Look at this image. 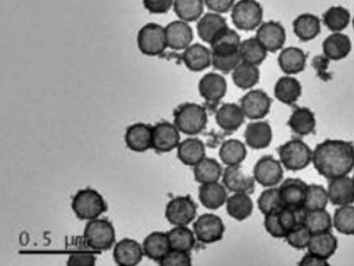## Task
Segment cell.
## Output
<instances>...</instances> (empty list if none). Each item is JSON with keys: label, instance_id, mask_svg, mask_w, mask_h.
I'll use <instances>...</instances> for the list:
<instances>
[{"label": "cell", "instance_id": "22", "mask_svg": "<svg viewBox=\"0 0 354 266\" xmlns=\"http://www.w3.org/2000/svg\"><path fill=\"white\" fill-rule=\"evenodd\" d=\"M196 28L200 38L210 44L228 26L223 17L212 12L205 14L198 19Z\"/></svg>", "mask_w": 354, "mask_h": 266}, {"label": "cell", "instance_id": "28", "mask_svg": "<svg viewBox=\"0 0 354 266\" xmlns=\"http://www.w3.org/2000/svg\"><path fill=\"white\" fill-rule=\"evenodd\" d=\"M142 249L149 258L159 261L171 249L167 233L151 232L143 240Z\"/></svg>", "mask_w": 354, "mask_h": 266}, {"label": "cell", "instance_id": "16", "mask_svg": "<svg viewBox=\"0 0 354 266\" xmlns=\"http://www.w3.org/2000/svg\"><path fill=\"white\" fill-rule=\"evenodd\" d=\"M144 255L142 246L136 240L124 238L114 246L113 257L116 264L121 266L138 265Z\"/></svg>", "mask_w": 354, "mask_h": 266}, {"label": "cell", "instance_id": "45", "mask_svg": "<svg viewBox=\"0 0 354 266\" xmlns=\"http://www.w3.org/2000/svg\"><path fill=\"white\" fill-rule=\"evenodd\" d=\"M333 224L336 230L345 235H354V206H341L335 211Z\"/></svg>", "mask_w": 354, "mask_h": 266}, {"label": "cell", "instance_id": "20", "mask_svg": "<svg viewBox=\"0 0 354 266\" xmlns=\"http://www.w3.org/2000/svg\"><path fill=\"white\" fill-rule=\"evenodd\" d=\"M167 47L174 50H185L191 45L193 31L187 22L183 20L171 21L165 27Z\"/></svg>", "mask_w": 354, "mask_h": 266}, {"label": "cell", "instance_id": "47", "mask_svg": "<svg viewBox=\"0 0 354 266\" xmlns=\"http://www.w3.org/2000/svg\"><path fill=\"white\" fill-rule=\"evenodd\" d=\"M257 204L264 215L280 209L283 205L279 188L269 187L264 190L259 195Z\"/></svg>", "mask_w": 354, "mask_h": 266}, {"label": "cell", "instance_id": "32", "mask_svg": "<svg viewBox=\"0 0 354 266\" xmlns=\"http://www.w3.org/2000/svg\"><path fill=\"white\" fill-rule=\"evenodd\" d=\"M337 247V240L329 231L312 234L307 247L308 252L326 260L334 254Z\"/></svg>", "mask_w": 354, "mask_h": 266}, {"label": "cell", "instance_id": "36", "mask_svg": "<svg viewBox=\"0 0 354 266\" xmlns=\"http://www.w3.org/2000/svg\"><path fill=\"white\" fill-rule=\"evenodd\" d=\"M288 124L296 134L305 136L312 133L316 125L314 114L307 107H298L290 115Z\"/></svg>", "mask_w": 354, "mask_h": 266}, {"label": "cell", "instance_id": "31", "mask_svg": "<svg viewBox=\"0 0 354 266\" xmlns=\"http://www.w3.org/2000/svg\"><path fill=\"white\" fill-rule=\"evenodd\" d=\"M241 42L238 33L227 28L211 42L212 54L216 55L236 54L239 53Z\"/></svg>", "mask_w": 354, "mask_h": 266}, {"label": "cell", "instance_id": "9", "mask_svg": "<svg viewBox=\"0 0 354 266\" xmlns=\"http://www.w3.org/2000/svg\"><path fill=\"white\" fill-rule=\"evenodd\" d=\"M194 233L196 239L206 244L220 240L224 234L225 225L218 215L205 213L200 215L193 224Z\"/></svg>", "mask_w": 354, "mask_h": 266}, {"label": "cell", "instance_id": "43", "mask_svg": "<svg viewBox=\"0 0 354 266\" xmlns=\"http://www.w3.org/2000/svg\"><path fill=\"white\" fill-rule=\"evenodd\" d=\"M303 222L312 234L330 231L332 219L326 209L305 211Z\"/></svg>", "mask_w": 354, "mask_h": 266}, {"label": "cell", "instance_id": "27", "mask_svg": "<svg viewBox=\"0 0 354 266\" xmlns=\"http://www.w3.org/2000/svg\"><path fill=\"white\" fill-rule=\"evenodd\" d=\"M245 117L241 106L235 103H225L216 113L218 125L225 131L237 130L243 124Z\"/></svg>", "mask_w": 354, "mask_h": 266}, {"label": "cell", "instance_id": "15", "mask_svg": "<svg viewBox=\"0 0 354 266\" xmlns=\"http://www.w3.org/2000/svg\"><path fill=\"white\" fill-rule=\"evenodd\" d=\"M268 52H275L281 49L286 42V31L283 26L274 21L261 24L256 37Z\"/></svg>", "mask_w": 354, "mask_h": 266}, {"label": "cell", "instance_id": "25", "mask_svg": "<svg viewBox=\"0 0 354 266\" xmlns=\"http://www.w3.org/2000/svg\"><path fill=\"white\" fill-rule=\"evenodd\" d=\"M224 185L218 181L203 184L199 188L198 198L203 206L217 209L226 203L227 194Z\"/></svg>", "mask_w": 354, "mask_h": 266}, {"label": "cell", "instance_id": "49", "mask_svg": "<svg viewBox=\"0 0 354 266\" xmlns=\"http://www.w3.org/2000/svg\"><path fill=\"white\" fill-rule=\"evenodd\" d=\"M160 265H190L192 258L188 251L171 249L159 261Z\"/></svg>", "mask_w": 354, "mask_h": 266}, {"label": "cell", "instance_id": "54", "mask_svg": "<svg viewBox=\"0 0 354 266\" xmlns=\"http://www.w3.org/2000/svg\"><path fill=\"white\" fill-rule=\"evenodd\" d=\"M299 265L302 266H326L329 264L326 259L308 252L302 257Z\"/></svg>", "mask_w": 354, "mask_h": 266}, {"label": "cell", "instance_id": "52", "mask_svg": "<svg viewBox=\"0 0 354 266\" xmlns=\"http://www.w3.org/2000/svg\"><path fill=\"white\" fill-rule=\"evenodd\" d=\"M174 0H142L145 8L153 14H163L173 6Z\"/></svg>", "mask_w": 354, "mask_h": 266}, {"label": "cell", "instance_id": "44", "mask_svg": "<svg viewBox=\"0 0 354 266\" xmlns=\"http://www.w3.org/2000/svg\"><path fill=\"white\" fill-rule=\"evenodd\" d=\"M350 19L349 11L340 6L329 8L323 15L324 24L333 33L341 32L346 28Z\"/></svg>", "mask_w": 354, "mask_h": 266}, {"label": "cell", "instance_id": "55", "mask_svg": "<svg viewBox=\"0 0 354 266\" xmlns=\"http://www.w3.org/2000/svg\"><path fill=\"white\" fill-rule=\"evenodd\" d=\"M353 29H354V18L353 19Z\"/></svg>", "mask_w": 354, "mask_h": 266}, {"label": "cell", "instance_id": "13", "mask_svg": "<svg viewBox=\"0 0 354 266\" xmlns=\"http://www.w3.org/2000/svg\"><path fill=\"white\" fill-rule=\"evenodd\" d=\"M180 131L176 126L167 121L152 127V148L159 152H167L180 143Z\"/></svg>", "mask_w": 354, "mask_h": 266}, {"label": "cell", "instance_id": "33", "mask_svg": "<svg viewBox=\"0 0 354 266\" xmlns=\"http://www.w3.org/2000/svg\"><path fill=\"white\" fill-rule=\"evenodd\" d=\"M293 30L300 40L304 42L311 40L320 33V20L313 14L303 13L294 20Z\"/></svg>", "mask_w": 354, "mask_h": 266}, {"label": "cell", "instance_id": "48", "mask_svg": "<svg viewBox=\"0 0 354 266\" xmlns=\"http://www.w3.org/2000/svg\"><path fill=\"white\" fill-rule=\"evenodd\" d=\"M311 236L312 233L303 222L288 232L285 238L291 247L302 249L308 247Z\"/></svg>", "mask_w": 354, "mask_h": 266}, {"label": "cell", "instance_id": "37", "mask_svg": "<svg viewBox=\"0 0 354 266\" xmlns=\"http://www.w3.org/2000/svg\"><path fill=\"white\" fill-rule=\"evenodd\" d=\"M268 51L256 37H251L241 42L239 55L241 61L258 66L266 59Z\"/></svg>", "mask_w": 354, "mask_h": 266}, {"label": "cell", "instance_id": "34", "mask_svg": "<svg viewBox=\"0 0 354 266\" xmlns=\"http://www.w3.org/2000/svg\"><path fill=\"white\" fill-rule=\"evenodd\" d=\"M275 97L280 102L292 105L300 97L301 86L298 80L292 76H283L276 82L274 88Z\"/></svg>", "mask_w": 354, "mask_h": 266}, {"label": "cell", "instance_id": "2", "mask_svg": "<svg viewBox=\"0 0 354 266\" xmlns=\"http://www.w3.org/2000/svg\"><path fill=\"white\" fill-rule=\"evenodd\" d=\"M71 208L76 216L84 220L97 218L106 211V203L102 195L95 189L79 190L73 196Z\"/></svg>", "mask_w": 354, "mask_h": 266}, {"label": "cell", "instance_id": "7", "mask_svg": "<svg viewBox=\"0 0 354 266\" xmlns=\"http://www.w3.org/2000/svg\"><path fill=\"white\" fill-rule=\"evenodd\" d=\"M137 44L144 55H160L167 48L165 28L153 22L146 24L138 33Z\"/></svg>", "mask_w": 354, "mask_h": 266}, {"label": "cell", "instance_id": "18", "mask_svg": "<svg viewBox=\"0 0 354 266\" xmlns=\"http://www.w3.org/2000/svg\"><path fill=\"white\" fill-rule=\"evenodd\" d=\"M330 202L339 206L354 202V181L347 175L330 179L328 186Z\"/></svg>", "mask_w": 354, "mask_h": 266}, {"label": "cell", "instance_id": "39", "mask_svg": "<svg viewBox=\"0 0 354 266\" xmlns=\"http://www.w3.org/2000/svg\"><path fill=\"white\" fill-rule=\"evenodd\" d=\"M222 175L220 163L212 158H203L194 166V175L201 184L218 181Z\"/></svg>", "mask_w": 354, "mask_h": 266}, {"label": "cell", "instance_id": "6", "mask_svg": "<svg viewBox=\"0 0 354 266\" xmlns=\"http://www.w3.org/2000/svg\"><path fill=\"white\" fill-rule=\"evenodd\" d=\"M281 164L288 170L297 171L305 168L312 161L313 152L303 141L291 139L279 148Z\"/></svg>", "mask_w": 354, "mask_h": 266}, {"label": "cell", "instance_id": "8", "mask_svg": "<svg viewBox=\"0 0 354 266\" xmlns=\"http://www.w3.org/2000/svg\"><path fill=\"white\" fill-rule=\"evenodd\" d=\"M263 8L256 0H239L232 8L231 18L234 25L243 30L258 28L263 19Z\"/></svg>", "mask_w": 354, "mask_h": 266}, {"label": "cell", "instance_id": "14", "mask_svg": "<svg viewBox=\"0 0 354 266\" xmlns=\"http://www.w3.org/2000/svg\"><path fill=\"white\" fill-rule=\"evenodd\" d=\"M240 106L246 118L258 120L268 114L271 99L262 90H251L241 98Z\"/></svg>", "mask_w": 354, "mask_h": 266}, {"label": "cell", "instance_id": "51", "mask_svg": "<svg viewBox=\"0 0 354 266\" xmlns=\"http://www.w3.org/2000/svg\"><path fill=\"white\" fill-rule=\"evenodd\" d=\"M96 257L89 251H75L68 258V265L92 266L95 264Z\"/></svg>", "mask_w": 354, "mask_h": 266}, {"label": "cell", "instance_id": "42", "mask_svg": "<svg viewBox=\"0 0 354 266\" xmlns=\"http://www.w3.org/2000/svg\"><path fill=\"white\" fill-rule=\"evenodd\" d=\"M167 235L171 249L189 252L195 245L194 233L186 226H175Z\"/></svg>", "mask_w": 354, "mask_h": 266}, {"label": "cell", "instance_id": "56", "mask_svg": "<svg viewBox=\"0 0 354 266\" xmlns=\"http://www.w3.org/2000/svg\"><path fill=\"white\" fill-rule=\"evenodd\" d=\"M353 181H354V174H353Z\"/></svg>", "mask_w": 354, "mask_h": 266}, {"label": "cell", "instance_id": "50", "mask_svg": "<svg viewBox=\"0 0 354 266\" xmlns=\"http://www.w3.org/2000/svg\"><path fill=\"white\" fill-rule=\"evenodd\" d=\"M241 62L239 53L230 55L212 54V64L216 69L223 73L232 72Z\"/></svg>", "mask_w": 354, "mask_h": 266}, {"label": "cell", "instance_id": "53", "mask_svg": "<svg viewBox=\"0 0 354 266\" xmlns=\"http://www.w3.org/2000/svg\"><path fill=\"white\" fill-rule=\"evenodd\" d=\"M205 6L212 12L225 13L232 8L235 0H203Z\"/></svg>", "mask_w": 354, "mask_h": 266}, {"label": "cell", "instance_id": "23", "mask_svg": "<svg viewBox=\"0 0 354 266\" xmlns=\"http://www.w3.org/2000/svg\"><path fill=\"white\" fill-rule=\"evenodd\" d=\"M244 137L249 147L256 150L263 149L272 141V128L266 121L250 123L245 129Z\"/></svg>", "mask_w": 354, "mask_h": 266}, {"label": "cell", "instance_id": "29", "mask_svg": "<svg viewBox=\"0 0 354 266\" xmlns=\"http://www.w3.org/2000/svg\"><path fill=\"white\" fill-rule=\"evenodd\" d=\"M306 62V54L297 47H287L281 51L278 57L279 67L288 75L302 71L305 68Z\"/></svg>", "mask_w": 354, "mask_h": 266}, {"label": "cell", "instance_id": "26", "mask_svg": "<svg viewBox=\"0 0 354 266\" xmlns=\"http://www.w3.org/2000/svg\"><path fill=\"white\" fill-rule=\"evenodd\" d=\"M183 61L190 71H201L212 64V53L202 44H191L184 50Z\"/></svg>", "mask_w": 354, "mask_h": 266}, {"label": "cell", "instance_id": "38", "mask_svg": "<svg viewBox=\"0 0 354 266\" xmlns=\"http://www.w3.org/2000/svg\"><path fill=\"white\" fill-rule=\"evenodd\" d=\"M247 155L245 145L238 139L224 141L219 150V156L227 166H239Z\"/></svg>", "mask_w": 354, "mask_h": 266}, {"label": "cell", "instance_id": "40", "mask_svg": "<svg viewBox=\"0 0 354 266\" xmlns=\"http://www.w3.org/2000/svg\"><path fill=\"white\" fill-rule=\"evenodd\" d=\"M257 66L241 62L232 71L234 85L240 89H248L255 86L259 80Z\"/></svg>", "mask_w": 354, "mask_h": 266}, {"label": "cell", "instance_id": "24", "mask_svg": "<svg viewBox=\"0 0 354 266\" xmlns=\"http://www.w3.org/2000/svg\"><path fill=\"white\" fill-rule=\"evenodd\" d=\"M349 37L341 32H335L328 35L322 44L324 55L333 60H339L346 57L351 50Z\"/></svg>", "mask_w": 354, "mask_h": 266}, {"label": "cell", "instance_id": "10", "mask_svg": "<svg viewBox=\"0 0 354 266\" xmlns=\"http://www.w3.org/2000/svg\"><path fill=\"white\" fill-rule=\"evenodd\" d=\"M165 217L174 226H187L196 215V206L189 196L171 199L166 206Z\"/></svg>", "mask_w": 354, "mask_h": 266}, {"label": "cell", "instance_id": "19", "mask_svg": "<svg viewBox=\"0 0 354 266\" xmlns=\"http://www.w3.org/2000/svg\"><path fill=\"white\" fill-rule=\"evenodd\" d=\"M127 146L132 151L142 152L152 148V127L143 123L129 126L124 134Z\"/></svg>", "mask_w": 354, "mask_h": 266}, {"label": "cell", "instance_id": "11", "mask_svg": "<svg viewBox=\"0 0 354 266\" xmlns=\"http://www.w3.org/2000/svg\"><path fill=\"white\" fill-rule=\"evenodd\" d=\"M308 184L299 178H288L279 188L282 205L293 210H303Z\"/></svg>", "mask_w": 354, "mask_h": 266}, {"label": "cell", "instance_id": "1", "mask_svg": "<svg viewBox=\"0 0 354 266\" xmlns=\"http://www.w3.org/2000/svg\"><path fill=\"white\" fill-rule=\"evenodd\" d=\"M312 161L319 174L328 179L347 175L354 168V145L350 141L326 139L315 147Z\"/></svg>", "mask_w": 354, "mask_h": 266}, {"label": "cell", "instance_id": "21", "mask_svg": "<svg viewBox=\"0 0 354 266\" xmlns=\"http://www.w3.org/2000/svg\"><path fill=\"white\" fill-rule=\"evenodd\" d=\"M198 91L202 98L210 103L222 99L227 91V82L220 74L209 73L204 75L198 83Z\"/></svg>", "mask_w": 354, "mask_h": 266}, {"label": "cell", "instance_id": "12", "mask_svg": "<svg viewBox=\"0 0 354 266\" xmlns=\"http://www.w3.org/2000/svg\"><path fill=\"white\" fill-rule=\"evenodd\" d=\"M281 163L271 156L261 158L255 164L253 177L256 181L265 187L278 184L283 176Z\"/></svg>", "mask_w": 354, "mask_h": 266}, {"label": "cell", "instance_id": "4", "mask_svg": "<svg viewBox=\"0 0 354 266\" xmlns=\"http://www.w3.org/2000/svg\"><path fill=\"white\" fill-rule=\"evenodd\" d=\"M207 123L205 109L196 103H188L180 106L174 113V125L185 134L194 135L202 132Z\"/></svg>", "mask_w": 354, "mask_h": 266}, {"label": "cell", "instance_id": "3", "mask_svg": "<svg viewBox=\"0 0 354 266\" xmlns=\"http://www.w3.org/2000/svg\"><path fill=\"white\" fill-rule=\"evenodd\" d=\"M83 237L86 245L92 250L106 251L115 242V231L110 221L97 218L86 223Z\"/></svg>", "mask_w": 354, "mask_h": 266}, {"label": "cell", "instance_id": "30", "mask_svg": "<svg viewBox=\"0 0 354 266\" xmlns=\"http://www.w3.org/2000/svg\"><path fill=\"white\" fill-rule=\"evenodd\" d=\"M205 155L203 143L196 138H188L178 144L177 156L185 165L194 166L200 162Z\"/></svg>", "mask_w": 354, "mask_h": 266}, {"label": "cell", "instance_id": "5", "mask_svg": "<svg viewBox=\"0 0 354 266\" xmlns=\"http://www.w3.org/2000/svg\"><path fill=\"white\" fill-rule=\"evenodd\" d=\"M304 212V209L298 211L282 206L276 211L265 215V228L274 238H285L293 228L303 222Z\"/></svg>", "mask_w": 354, "mask_h": 266}, {"label": "cell", "instance_id": "17", "mask_svg": "<svg viewBox=\"0 0 354 266\" xmlns=\"http://www.w3.org/2000/svg\"><path fill=\"white\" fill-rule=\"evenodd\" d=\"M254 181V177L245 173L239 166H227L223 174V185L234 193H252Z\"/></svg>", "mask_w": 354, "mask_h": 266}, {"label": "cell", "instance_id": "35", "mask_svg": "<svg viewBox=\"0 0 354 266\" xmlns=\"http://www.w3.org/2000/svg\"><path fill=\"white\" fill-rule=\"evenodd\" d=\"M226 209L230 217L238 221H242L252 213L253 202L249 194L235 193L227 197Z\"/></svg>", "mask_w": 354, "mask_h": 266}, {"label": "cell", "instance_id": "41", "mask_svg": "<svg viewBox=\"0 0 354 266\" xmlns=\"http://www.w3.org/2000/svg\"><path fill=\"white\" fill-rule=\"evenodd\" d=\"M204 4L203 0H174L173 7L178 18L188 23L201 17Z\"/></svg>", "mask_w": 354, "mask_h": 266}, {"label": "cell", "instance_id": "46", "mask_svg": "<svg viewBox=\"0 0 354 266\" xmlns=\"http://www.w3.org/2000/svg\"><path fill=\"white\" fill-rule=\"evenodd\" d=\"M328 199V192L321 185H308L304 209L305 211L325 209Z\"/></svg>", "mask_w": 354, "mask_h": 266}]
</instances>
